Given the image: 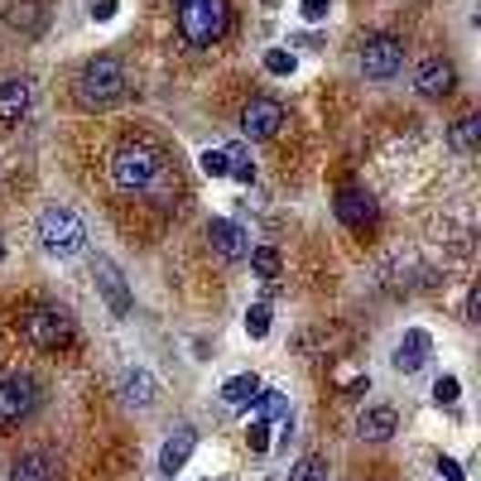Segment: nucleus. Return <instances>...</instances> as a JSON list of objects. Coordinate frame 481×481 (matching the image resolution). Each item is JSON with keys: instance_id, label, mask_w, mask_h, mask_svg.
<instances>
[{"instance_id": "nucleus-31", "label": "nucleus", "mask_w": 481, "mask_h": 481, "mask_svg": "<svg viewBox=\"0 0 481 481\" xmlns=\"http://www.w3.org/2000/svg\"><path fill=\"white\" fill-rule=\"evenodd\" d=\"M111 15H116V0H97V5H92V20H101V25H107Z\"/></svg>"}, {"instance_id": "nucleus-18", "label": "nucleus", "mask_w": 481, "mask_h": 481, "mask_svg": "<svg viewBox=\"0 0 481 481\" xmlns=\"http://www.w3.org/2000/svg\"><path fill=\"white\" fill-rule=\"evenodd\" d=\"M394 428H400V419H394V409H366V414L356 419V434L371 438V443H385L394 438Z\"/></svg>"}, {"instance_id": "nucleus-4", "label": "nucleus", "mask_w": 481, "mask_h": 481, "mask_svg": "<svg viewBox=\"0 0 481 481\" xmlns=\"http://www.w3.org/2000/svg\"><path fill=\"white\" fill-rule=\"evenodd\" d=\"M179 29L193 48H212L221 34H227V0H183Z\"/></svg>"}, {"instance_id": "nucleus-5", "label": "nucleus", "mask_w": 481, "mask_h": 481, "mask_svg": "<svg viewBox=\"0 0 481 481\" xmlns=\"http://www.w3.org/2000/svg\"><path fill=\"white\" fill-rule=\"evenodd\" d=\"M20 333L29 347H39V352H58L73 342V318H67V308H54V303H39V308H29V313L20 318Z\"/></svg>"}, {"instance_id": "nucleus-28", "label": "nucleus", "mask_w": 481, "mask_h": 481, "mask_svg": "<svg viewBox=\"0 0 481 481\" xmlns=\"http://www.w3.org/2000/svg\"><path fill=\"white\" fill-rule=\"evenodd\" d=\"M246 443H251V453H270V419H255L246 428Z\"/></svg>"}, {"instance_id": "nucleus-15", "label": "nucleus", "mask_w": 481, "mask_h": 481, "mask_svg": "<svg viewBox=\"0 0 481 481\" xmlns=\"http://www.w3.org/2000/svg\"><path fill=\"white\" fill-rule=\"evenodd\" d=\"M193 448H198V428H193V424L174 428V438H169V443H164V453H159V472H164V476L183 472V467H188V457H193Z\"/></svg>"}, {"instance_id": "nucleus-9", "label": "nucleus", "mask_w": 481, "mask_h": 481, "mask_svg": "<svg viewBox=\"0 0 481 481\" xmlns=\"http://www.w3.org/2000/svg\"><path fill=\"white\" fill-rule=\"evenodd\" d=\"M284 126V107L274 97H255L246 101V111H240V130L251 135V140H270V135H280Z\"/></svg>"}, {"instance_id": "nucleus-21", "label": "nucleus", "mask_w": 481, "mask_h": 481, "mask_svg": "<svg viewBox=\"0 0 481 481\" xmlns=\"http://www.w3.org/2000/svg\"><path fill=\"white\" fill-rule=\"evenodd\" d=\"M255 390H261V381H255V375L246 371V375H231V381L221 385V400L240 409V404H251V400H255Z\"/></svg>"}, {"instance_id": "nucleus-17", "label": "nucleus", "mask_w": 481, "mask_h": 481, "mask_svg": "<svg viewBox=\"0 0 481 481\" xmlns=\"http://www.w3.org/2000/svg\"><path fill=\"white\" fill-rule=\"evenodd\" d=\"M154 394H159V385H154V375H149L145 366H135V371L120 375V400H126V404L149 409V404H154Z\"/></svg>"}, {"instance_id": "nucleus-33", "label": "nucleus", "mask_w": 481, "mask_h": 481, "mask_svg": "<svg viewBox=\"0 0 481 481\" xmlns=\"http://www.w3.org/2000/svg\"><path fill=\"white\" fill-rule=\"evenodd\" d=\"M476 308H481V289H472V294H467V322H476Z\"/></svg>"}, {"instance_id": "nucleus-23", "label": "nucleus", "mask_w": 481, "mask_h": 481, "mask_svg": "<svg viewBox=\"0 0 481 481\" xmlns=\"http://www.w3.org/2000/svg\"><path fill=\"white\" fill-rule=\"evenodd\" d=\"M227 179H236V183H255V164H251L246 145H227Z\"/></svg>"}, {"instance_id": "nucleus-14", "label": "nucleus", "mask_w": 481, "mask_h": 481, "mask_svg": "<svg viewBox=\"0 0 481 481\" xmlns=\"http://www.w3.org/2000/svg\"><path fill=\"white\" fill-rule=\"evenodd\" d=\"M428 356H434V337H428L424 328H409L400 337V347H394V371H404V375H414L428 366Z\"/></svg>"}, {"instance_id": "nucleus-13", "label": "nucleus", "mask_w": 481, "mask_h": 481, "mask_svg": "<svg viewBox=\"0 0 481 481\" xmlns=\"http://www.w3.org/2000/svg\"><path fill=\"white\" fill-rule=\"evenodd\" d=\"M414 87H419V97H448L457 87V67L448 58H424L414 73Z\"/></svg>"}, {"instance_id": "nucleus-8", "label": "nucleus", "mask_w": 481, "mask_h": 481, "mask_svg": "<svg viewBox=\"0 0 481 481\" xmlns=\"http://www.w3.org/2000/svg\"><path fill=\"white\" fill-rule=\"evenodd\" d=\"M92 280H97V294L107 299V308H111L116 318H126L130 308H135V294H130L126 274L116 270V261H107V255H97V261H92Z\"/></svg>"}, {"instance_id": "nucleus-6", "label": "nucleus", "mask_w": 481, "mask_h": 481, "mask_svg": "<svg viewBox=\"0 0 481 481\" xmlns=\"http://www.w3.org/2000/svg\"><path fill=\"white\" fill-rule=\"evenodd\" d=\"M34 409H39V381L29 371H10L0 375V428L25 424Z\"/></svg>"}, {"instance_id": "nucleus-16", "label": "nucleus", "mask_w": 481, "mask_h": 481, "mask_svg": "<svg viewBox=\"0 0 481 481\" xmlns=\"http://www.w3.org/2000/svg\"><path fill=\"white\" fill-rule=\"evenodd\" d=\"M29 111V82L25 77H0V120L15 126Z\"/></svg>"}, {"instance_id": "nucleus-11", "label": "nucleus", "mask_w": 481, "mask_h": 481, "mask_svg": "<svg viewBox=\"0 0 481 481\" xmlns=\"http://www.w3.org/2000/svg\"><path fill=\"white\" fill-rule=\"evenodd\" d=\"M208 240H212V251L221 255V261H246V255H251L246 227H236V221H227V217H212L208 221Z\"/></svg>"}, {"instance_id": "nucleus-22", "label": "nucleus", "mask_w": 481, "mask_h": 481, "mask_svg": "<svg viewBox=\"0 0 481 481\" xmlns=\"http://www.w3.org/2000/svg\"><path fill=\"white\" fill-rule=\"evenodd\" d=\"M255 409H261V419H280V424H289V400L280 390H255V400H251Z\"/></svg>"}, {"instance_id": "nucleus-1", "label": "nucleus", "mask_w": 481, "mask_h": 481, "mask_svg": "<svg viewBox=\"0 0 481 481\" xmlns=\"http://www.w3.org/2000/svg\"><path fill=\"white\" fill-rule=\"evenodd\" d=\"M111 179L126 188V193H159L169 183V159L164 149L154 145H120L111 159Z\"/></svg>"}, {"instance_id": "nucleus-32", "label": "nucleus", "mask_w": 481, "mask_h": 481, "mask_svg": "<svg viewBox=\"0 0 481 481\" xmlns=\"http://www.w3.org/2000/svg\"><path fill=\"white\" fill-rule=\"evenodd\" d=\"M438 472H443V476H448V481H462V467H457V462H453V457H438Z\"/></svg>"}, {"instance_id": "nucleus-3", "label": "nucleus", "mask_w": 481, "mask_h": 481, "mask_svg": "<svg viewBox=\"0 0 481 481\" xmlns=\"http://www.w3.org/2000/svg\"><path fill=\"white\" fill-rule=\"evenodd\" d=\"M39 246L58 261H73V255L87 251V227L73 208H44L39 212Z\"/></svg>"}, {"instance_id": "nucleus-20", "label": "nucleus", "mask_w": 481, "mask_h": 481, "mask_svg": "<svg viewBox=\"0 0 481 481\" xmlns=\"http://www.w3.org/2000/svg\"><path fill=\"white\" fill-rule=\"evenodd\" d=\"M246 261H251V270L261 274L265 284H274V280H280V251H274V246H251V255H246Z\"/></svg>"}, {"instance_id": "nucleus-24", "label": "nucleus", "mask_w": 481, "mask_h": 481, "mask_svg": "<svg viewBox=\"0 0 481 481\" xmlns=\"http://www.w3.org/2000/svg\"><path fill=\"white\" fill-rule=\"evenodd\" d=\"M289 481H328V457H318V453L299 457L294 472H289Z\"/></svg>"}, {"instance_id": "nucleus-7", "label": "nucleus", "mask_w": 481, "mask_h": 481, "mask_svg": "<svg viewBox=\"0 0 481 481\" xmlns=\"http://www.w3.org/2000/svg\"><path fill=\"white\" fill-rule=\"evenodd\" d=\"M400 67H404V44L394 39V34H371V39L361 44V73L371 82L400 77Z\"/></svg>"}, {"instance_id": "nucleus-10", "label": "nucleus", "mask_w": 481, "mask_h": 481, "mask_svg": "<svg viewBox=\"0 0 481 481\" xmlns=\"http://www.w3.org/2000/svg\"><path fill=\"white\" fill-rule=\"evenodd\" d=\"M333 212L342 227H352V231H366L371 221H375V198L371 193H361V188H342L337 202H333Z\"/></svg>"}, {"instance_id": "nucleus-2", "label": "nucleus", "mask_w": 481, "mask_h": 481, "mask_svg": "<svg viewBox=\"0 0 481 481\" xmlns=\"http://www.w3.org/2000/svg\"><path fill=\"white\" fill-rule=\"evenodd\" d=\"M73 92H77V101L87 111H107V107H116V101L130 92V73H126V63H120V58L101 54L92 63H82Z\"/></svg>"}, {"instance_id": "nucleus-26", "label": "nucleus", "mask_w": 481, "mask_h": 481, "mask_svg": "<svg viewBox=\"0 0 481 481\" xmlns=\"http://www.w3.org/2000/svg\"><path fill=\"white\" fill-rule=\"evenodd\" d=\"M202 174L208 179H227V149H202Z\"/></svg>"}, {"instance_id": "nucleus-30", "label": "nucleus", "mask_w": 481, "mask_h": 481, "mask_svg": "<svg viewBox=\"0 0 481 481\" xmlns=\"http://www.w3.org/2000/svg\"><path fill=\"white\" fill-rule=\"evenodd\" d=\"M328 10H333V0H299V15H303L308 25L328 20Z\"/></svg>"}, {"instance_id": "nucleus-34", "label": "nucleus", "mask_w": 481, "mask_h": 481, "mask_svg": "<svg viewBox=\"0 0 481 481\" xmlns=\"http://www.w3.org/2000/svg\"><path fill=\"white\" fill-rule=\"evenodd\" d=\"M0 261H5V240H0Z\"/></svg>"}, {"instance_id": "nucleus-12", "label": "nucleus", "mask_w": 481, "mask_h": 481, "mask_svg": "<svg viewBox=\"0 0 481 481\" xmlns=\"http://www.w3.org/2000/svg\"><path fill=\"white\" fill-rule=\"evenodd\" d=\"M63 476V462L54 453L34 448V453H20L10 462V481H58Z\"/></svg>"}, {"instance_id": "nucleus-25", "label": "nucleus", "mask_w": 481, "mask_h": 481, "mask_svg": "<svg viewBox=\"0 0 481 481\" xmlns=\"http://www.w3.org/2000/svg\"><path fill=\"white\" fill-rule=\"evenodd\" d=\"M270 318H274V313H270V303H251V308H246V333H251L255 342L270 337Z\"/></svg>"}, {"instance_id": "nucleus-29", "label": "nucleus", "mask_w": 481, "mask_h": 481, "mask_svg": "<svg viewBox=\"0 0 481 481\" xmlns=\"http://www.w3.org/2000/svg\"><path fill=\"white\" fill-rule=\"evenodd\" d=\"M457 394H462L457 375H438V381H434V400L438 404H457Z\"/></svg>"}, {"instance_id": "nucleus-19", "label": "nucleus", "mask_w": 481, "mask_h": 481, "mask_svg": "<svg viewBox=\"0 0 481 481\" xmlns=\"http://www.w3.org/2000/svg\"><path fill=\"white\" fill-rule=\"evenodd\" d=\"M448 140H453V149H462V154H472L476 145H481V116H462L457 126L448 130Z\"/></svg>"}, {"instance_id": "nucleus-27", "label": "nucleus", "mask_w": 481, "mask_h": 481, "mask_svg": "<svg viewBox=\"0 0 481 481\" xmlns=\"http://www.w3.org/2000/svg\"><path fill=\"white\" fill-rule=\"evenodd\" d=\"M265 73L289 77V73H294V54H284V48H270V54H265Z\"/></svg>"}]
</instances>
